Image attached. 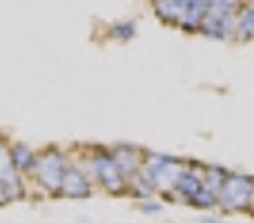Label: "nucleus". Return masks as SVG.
<instances>
[{"label": "nucleus", "instance_id": "f257e3e1", "mask_svg": "<svg viewBox=\"0 0 254 223\" xmlns=\"http://www.w3.org/2000/svg\"><path fill=\"white\" fill-rule=\"evenodd\" d=\"M216 199H219V208L223 212H228V215L248 212V208H250L254 199V176L228 172Z\"/></svg>", "mask_w": 254, "mask_h": 223}, {"label": "nucleus", "instance_id": "f03ea898", "mask_svg": "<svg viewBox=\"0 0 254 223\" xmlns=\"http://www.w3.org/2000/svg\"><path fill=\"white\" fill-rule=\"evenodd\" d=\"M185 167L188 165L174 156H165V154H145L143 167H140V170L145 172V176L152 181V185L156 190H161V192H165V194H172V190H174L176 181H179V176L183 174Z\"/></svg>", "mask_w": 254, "mask_h": 223}, {"label": "nucleus", "instance_id": "7ed1b4c3", "mask_svg": "<svg viewBox=\"0 0 254 223\" xmlns=\"http://www.w3.org/2000/svg\"><path fill=\"white\" fill-rule=\"evenodd\" d=\"M87 172L107 192L123 194L127 190V179L123 176V172L119 170L110 149H96V152H92V156L87 158Z\"/></svg>", "mask_w": 254, "mask_h": 223}, {"label": "nucleus", "instance_id": "20e7f679", "mask_svg": "<svg viewBox=\"0 0 254 223\" xmlns=\"http://www.w3.org/2000/svg\"><path fill=\"white\" fill-rule=\"evenodd\" d=\"M67 161L65 154H61L58 149H47L43 156H38L36 161V179L49 192H58L61 190V181L67 172Z\"/></svg>", "mask_w": 254, "mask_h": 223}, {"label": "nucleus", "instance_id": "39448f33", "mask_svg": "<svg viewBox=\"0 0 254 223\" xmlns=\"http://www.w3.org/2000/svg\"><path fill=\"white\" fill-rule=\"evenodd\" d=\"M205 188L203 185V170L201 167H185L183 170V174L179 176V181H176V185H174V190H172V194H167L170 199H179V201H183V203H188L190 206V201H192L194 197H196L201 190Z\"/></svg>", "mask_w": 254, "mask_h": 223}, {"label": "nucleus", "instance_id": "423d86ee", "mask_svg": "<svg viewBox=\"0 0 254 223\" xmlns=\"http://www.w3.org/2000/svg\"><path fill=\"white\" fill-rule=\"evenodd\" d=\"M92 181L80 167H67L65 176L61 181V190L58 192L67 199H87L92 194Z\"/></svg>", "mask_w": 254, "mask_h": 223}, {"label": "nucleus", "instance_id": "0eeeda50", "mask_svg": "<svg viewBox=\"0 0 254 223\" xmlns=\"http://www.w3.org/2000/svg\"><path fill=\"white\" fill-rule=\"evenodd\" d=\"M201 31L210 38L228 40L237 34V13H210L201 25Z\"/></svg>", "mask_w": 254, "mask_h": 223}, {"label": "nucleus", "instance_id": "6e6552de", "mask_svg": "<svg viewBox=\"0 0 254 223\" xmlns=\"http://www.w3.org/2000/svg\"><path fill=\"white\" fill-rule=\"evenodd\" d=\"M112 156H114L116 165H119V170L123 172L125 179H129V176H134L136 172L143 167V152H140L138 148H131V145H116L114 149H110Z\"/></svg>", "mask_w": 254, "mask_h": 223}, {"label": "nucleus", "instance_id": "1a4fd4ad", "mask_svg": "<svg viewBox=\"0 0 254 223\" xmlns=\"http://www.w3.org/2000/svg\"><path fill=\"white\" fill-rule=\"evenodd\" d=\"M9 161H11V165L16 167V172H20V174H29V172L36 170V161H38V156H36L27 145L18 143L9 149Z\"/></svg>", "mask_w": 254, "mask_h": 223}, {"label": "nucleus", "instance_id": "9d476101", "mask_svg": "<svg viewBox=\"0 0 254 223\" xmlns=\"http://www.w3.org/2000/svg\"><path fill=\"white\" fill-rule=\"evenodd\" d=\"M127 192L134 194V197L140 199V201H145V199H149L154 192H156V188H154L152 181L145 176V172L138 170L134 176H129V179H127Z\"/></svg>", "mask_w": 254, "mask_h": 223}, {"label": "nucleus", "instance_id": "9b49d317", "mask_svg": "<svg viewBox=\"0 0 254 223\" xmlns=\"http://www.w3.org/2000/svg\"><path fill=\"white\" fill-rule=\"evenodd\" d=\"M154 7H156V13L161 20L170 22V25H179L181 13H183V7H181L179 0H158V2H154Z\"/></svg>", "mask_w": 254, "mask_h": 223}, {"label": "nucleus", "instance_id": "f8f14e48", "mask_svg": "<svg viewBox=\"0 0 254 223\" xmlns=\"http://www.w3.org/2000/svg\"><path fill=\"white\" fill-rule=\"evenodd\" d=\"M225 176H228V170H223V167H216V165L203 167V185H205L212 194H216V197H219V192H221V185H223ZM216 201H219V199H216Z\"/></svg>", "mask_w": 254, "mask_h": 223}, {"label": "nucleus", "instance_id": "ddd939ff", "mask_svg": "<svg viewBox=\"0 0 254 223\" xmlns=\"http://www.w3.org/2000/svg\"><path fill=\"white\" fill-rule=\"evenodd\" d=\"M237 36L241 40H254V7H246L237 13Z\"/></svg>", "mask_w": 254, "mask_h": 223}, {"label": "nucleus", "instance_id": "4468645a", "mask_svg": "<svg viewBox=\"0 0 254 223\" xmlns=\"http://www.w3.org/2000/svg\"><path fill=\"white\" fill-rule=\"evenodd\" d=\"M136 36V22L134 20H123V22H114L110 27V38L121 40V43H127Z\"/></svg>", "mask_w": 254, "mask_h": 223}, {"label": "nucleus", "instance_id": "2eb2a0df", "mask_svg": "<svg viewBox=\"0 0 254 223\" xmlns=\"http://www.w3.org/2000/svg\"><path fill=\"white\" fill-rule=\"evenodd\" d=\"M241 0H207V11L210 13H239Z\"/></svg>", "mask_w": 254, "mask_h": 223}, {"label": "nucleus", "instance_id": "dca6fc26", "mask_svg": "<svg viewBox=\"0 0 254 223\" xmlns=\"http://www.w3.org/2000/svg\"><path fill=\"white\" fill-rule=\"evenodd\" d=\"M138 210L143 212V215H158V212H163V206L158 201H149V199H145V201L138 203Z\"/></svg>", "mask_w": 254, "mask_h": 223}, {"label": "nucleus", "instance_id": "f3484780", "mask_svg": "<svg viewBox=\"0 0 254 223\" xmlns=\"http://www.w3.org/2000/svg\"><path fill=\"white\" fill-rule=\"evenodd\" d=\"M11 165V161H9V149L4 148V143L0 141V172L4 170V167Z\"/></svg>", "mask_w": 254, "mask_h": 223}, {"label": "nucleus", "instance_id": "a211bd4d", "mask_svg": "<svg viewBox=\"0 0 254 223\" xmlns=\"http://www.w3.org/2000/svg\"><path fill=\"white\" fill-rule=\"evenodd\" d=\"M9 199H7V194H4V188H2V183H0V206H2V203H7Z\"/></svg>", "mask_w": 254, "mask_h": 223}, {"label": "nucleus", "instance_id": "6ab92c4d", "mask_svg": "<svg viewBox=\"0 0 254 223\" xmlns=\"http://www.w3.org/2000/svg\"><path fill=\"white\" fill-rule=\"evenodd\" d=\"M201 223H223V221H219V219H214V217H203Z\"/></svg>", "mask_w": 254, "mask_h": 223}, {"label": "nucleus", "instance_id": "aec40b11", "mask_svg": "<svg viewBox=\"0 0 254 223\" xmlns=\"http://www.w3.org/2000/svg\"><path fill=\"white\" fill-rule=\"evenodd\" d=\"M248 215H250V217H252V219H254V199H252V203H250V208H248Z\"/></svg>", "mask_w": 254, "mask_h": 223}, {"label": "nucleus", "instance_id": "412c9836", "mask_svg": "<svg viewBox=\"0 0 254 223\" xmlns=\"http://www.w3.org/2000/svg\"><path fill=\"white\" fill-rule=\"evenodd\" d=\"M152 2H158V0H152Z\"/></svg>", "mask_w": 254, "mask_h": 223}]
</instances>
